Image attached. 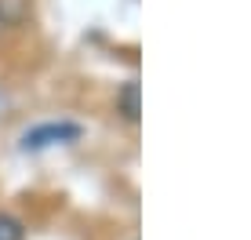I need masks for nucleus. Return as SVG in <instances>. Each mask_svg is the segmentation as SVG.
Returning <instances> with one entry per match:
<instances>
[{"mask_svg": "<svg viewBox=\"0 0 251 240\" xmlns=\"http://www.w3.org/2000/svg\"><path fill=\"white\" fill-rule=\"evenodd\" d=\"M76 139H80V124H73V120H51V124H37L22 135V149L37 153V149H48V145H66V142H76Z\"/></svg>", "mask_w": 251, "mask_h": 240, "instance_id": "f257e3e1", "label": "nucleus"}, {"mask_svg": "<svg viewBox=\"0 0 251 240\" xmlns=\"http://www.w3.org/2000/svg\"><path fill=\"white\" fill-rule=\"evenodd\" d=\"M117 113L124 120H138V113H142V102H138V80H127L124 88L117 91Z\"/></svg>", "mask_w": 251, "mask_h": 240, "instance_id": "f03ea898", "label": "nucleus"}, {"mask_svg": "<svg viewBox=\"0 0 251 240\" xmlns=\"http://www.w3.org/2000/svg\"><path fill=\"white\" fill-rule=\"evenodd\" d=\"M22 237H25L22 222L15 215H4V211H0V240H22Z\"/></svg>", "mask_w": 251, "mask_h": 240, "instance_id": "7ed1b4c3", "label": "nucleus"}]
</instances>
